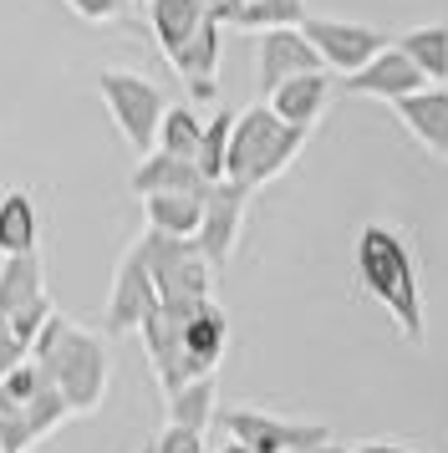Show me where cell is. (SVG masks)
I'll return each instance as SVG.
<instances>
[{
	"mask_svg": "<svg viewBox=\"0 0 448 453\" xmlns=\"http://www.w3.org/2000/svg\"><path fill=\"white\" fill-rule=\"evenodd\" d=\"M357 280L377 306L398 321L403 342L423 347L428 342V311H423V275H418V255L398 229L367 225L357 234Z\"/></svg>",
	"mask_w": 448,
	"mask_h": 453,
	"instance_id": "cell-1",
	"label": "cell"
},
{
	"mask_svg": "<svg viewBox=\"0 0 448 453\" xmlns=\"http://www.w3.org/2000/svg\"><path fill=\"white\" fill-rule=\"evenodd\" d=\"M31 362L46 367V377L57 382L61 403L72 418H92L107 403V382H112V362H107V336L92 326H77L51 311V321L36 331L31 342Z\"/></svg>",
	"mask_w": 448,
	"mask_h": 453,
	"instance_id": "cell-2",
	"label": "cell"
},
{
	"mask_svg": "<svg viewBox=\"0 0 448 453\" xmlns=\"http://www.w3.org/2000/svg\"><path fill=\"white\" fill-rule=\"evenodd\" d=\"M311 127H290L285 118H275L270 103H255L235 112V133H229V158H224V179L240 188H265L275 184L285 168L301 158Z\"/></svg>",
	"mask_w": 448,
	"mask_h": 453,
	"instance_id": "cell-3",
	"label": "cell"
},
{
	"mask_svg": "<svg viewBox=\"0 0 448 453\" xmlns=\"http://www.w3.org/2000/svg\"><path fill=\"white\" fill-rule=\"evenodd\" d=\"M66 418H72V412H66L57 382L46 377L41 362L26 357L16 372L0 377V449L5 453H31L41 438H51Z\"/></svg>",
	"mask_w": 448,
	"mask_h": 453,
	"instance_id": "cell-4",
	"label": "cell"
},
{
	"mask_svg": "<svg viewBox=\"0 0 448 453\" xmlns=\"http://www.w3.org/2000/svg\"><path fill=\"white\" fill-rule=\"evenodd\" d=\"M97 92L107 112H112V123H118L122 143L133 148V153H153L158 148V123L168 103H163V87L148 82L143 72H127V66H102L97 72Z\"/></svg>",
	"mask_w": 448,
	"mask_h": 453,
	"instance_id": "cell-5",
	"label": "cell"
},
{
	"mask_svg": "<svg viewBox=\"0 0 448 453\" xmlns=\"http://www.w3.org/2000/svg\"><path fill=\"white\" fill-rule=\"evenodd\" d=\"M138 255H143V265H148V275H153V286H158V301H204L214 290V265L183 234L148 229L138 240Z\"/></svg>",
	"mask_w": 448,
	"mask_h": 453,
	"instance_id": "cell-6",
	"label": "cell"
},
{
	"mask_svg": "<svg viewBox=\"0 0 448 453\" xmlns=\"http://www.w3.org/2000/svg\"><path fill=\"white\" fill-rule=\"evenodd\" d=\"M51 290H46V270L41 255H0V321L16 331L31 347L36 331L51 321Z\"/></svg>",
	"mask_w": 448,
	"mask_h": 453,
	"instance_id": "cell-7",
	"label": "cell"
},
{
	"mask_svg": "<svg viewBox=\"0 0 448 453\" xmlns=\"http://www.w3.org/2000/svg\"><path fill=\"white\" fill-rule=\"evenodd\" d=\"M214 418L250 453H316L321 443H331V433L321 423H290V418H275L265 408H229V412H214Z\"/></svg>",
	"mask_w": 448,
	"mask_h": 453,
	"instance_id": "cell-8",
	"label": "cell"
},
{
	"mask_svg": "<svg viewBox=\"0 0 448 453\" xmlns=\"http://www.w3.org/2000/svg\"><path fill=\"white\" fill-rule=\"evenodd\" d=\"M305 42L321 51L326 72H342V77H351L357 66H367L382 46H392V36L387 31H377V26H362V21H331V16H305L301 21Z\"/></svg>",
	"mask_w": 448,
	"mask_h": 453,
	"instance_id": "cell-9",
	"label": "cell"
},
{
	"mask_svg": "<svg viewBox=\"0 0 448 453\" xmlns=\"http://www.w3.org/2000/svg\"><path fill=\"white\" fill-rule=\"evenodd\" d=\"M153 311H158V286H153V275H148L138 245H133L127 255H122L118 275H112V290H107L102 336H127V331H138Z\"/></svg>",
	"mask_w": 448,
	"mask_h": 453,
	"instance_id": "cell-10",
	"label": "cell"
},
{
	"mask_svg": "<svg viewBox=\"0 0 448 453\" xmlns=\"http://www.w3.org/2000/svg\"><path fill=\"white\" fill-rule=\"evenodd\" d=\"M174 306H179V342H183L189 377H214V367L224 362V347H229V316L220 311L214 296L174 301Z\"/></svg>",
	"mask_w": 448,
	"mask_h": 453,
	"instance_id": "cell-11",
	"label": "cell"
},
{
	"mask_svg": "<svg viewBox=\"0 0 448 453\" xmlns=\"http://www.w3.org/2000/svg\"><path fill=\"white\" fill-rule=\"evenodd\" d=\"M244 204H250V188L229 184V179H220V184L204 188V219H199L194 245L204 250V260H209L214 270L229 265V255H235V245H240Z\"/></svg>",
	"mask_w": 448,
	"mask_h": 453,
	"instance_id": "cell-12",
	"label": "cell"
},
{
	"mask_svg": "<svg viewBox=\"0 0 448 453\" xmlns=\"http://www.w3.org/2000/svg\"><path fill=\"white\" fill-rule=\"evenodd\" d=\"M301 72H326L321 51L305 42L301 26H281V31H255V77L260 92L270 97L281 82L301 77Z\"/></svg>",
	"mask_w": 448,
	"mask_h": 453,
	"instance_id": "cell-13",
	"label": "cell"
},
{
	"mask_svg": "<svg viewBox=\"0 0 448 453\" xmlns=\"http://www.w3.org/2000/svg\"><path fill=\"white\" fill-rule=\"evenodd\" d=\"M423 82V72L407 62L403 51H398V42L382 46L377 57L367 66H357L351 77H342V92L346 97H382V103H398V97H407V92H418Z\"/></svg>",
	"mask_w": 448,
	"mask_h": 453,
	"instance_id": "cell-14",
	"label": "cell"
},
{
	"mask_svg": "<svg viewBox=\"0 0 448 453\" xmlns=\"http://www.w3.org/2000/svg\"><path fill=\"white\" fill-rule=\"evenodd\" d=\"M392 112L403 118V127L418 138V143L433 153V158H448V87H418L392 103Z\"/></svg>",
	"mask_w": 448,
	"mask_h": 453,
	"instance_id": "cell-15",
	"label": "cell"
},
{
	"mask_svg": "<svg viewBox=\"0 0 448 453\" xmlns=\"http://www.w3.org/2000/svg\"><path fill=\"white\" fill-rule=\"evenodd\" d=\"M133 194L138 199H148V194H204L209 188V179L199 173V164L194 158H174V153H163V148H153V153H143L138 168H133Z\"/></svg>",
	"mask_w": 448,
	"mask_h": 453,
	"instance_id": "cell-16",
	"label": "cell"
},
{
	"mask_svg": "<svg viewBox=\"0 0 448 453\" xmlns=\"http://www.w3.org/2000/svg\"><path fill=\"white\" fill-rule=\"evenodd\" d=\"M331 72H301V77H290L281 82L265 103L275 107V118H285L290 127H316L321 123L326 103H331Z\"/></svg>",
	"mask_w": 448,
	"mask_h": 453,
	"instance_id": "cell-17",
	"label": "cell"
},
{
	"mask_svg": "<svg viewBox=\"0 0 448 453\" xmlns=\"http://www.w3.org/2000/svg\"><path fill=\"white\" fill-rule=\"evenodd\" d=\"M143 11H148V31H153V42H158L163 57H174L209 21V5L204 0H143Z\"/></svg>",
	"mask_w": 448,
	"mask_h": 453,
	"instance_id": "cell-18",
	"label": "cell"
},
{
	"mask_svg": "<svg viewBox=\"0 0 448 453\" xmlns=\"http://www.w3.org/2000/svg\"><path fill=\"white\" fill-rule=\"evenodd\" d=\"M41 245V214L31 188L0 194V255H36Z\"/></svg>",
	"mask_w": 448,
	"mask_h": 453,
	"instance_id": "cell-19",
	"label": "cell"
},
{
	"mask_svg": "<svg viewBox=\"0 0 448 453\" xmlns=\"http://www.w3.org/2000/svg\"><path fill=\"white\" fill-rule=\"evenodd\" d=\"M220 42H224V26L220 21H204L199 31H194V36L168 57V66L183 77V87H189V82H214V77H220V57H224Z\"/></svg>",
	"mask_w": 448,
	"mask_h": 453,
	"instance_id": "cell-20",
	"label": "cell"
},
{
	"mask_svg": "<svg viewBox=\"0 0 448 453\" xmlns=\"http://www.w3.org/2000/svg\"><path fill=\"white\" fill-rule=\"evenodd\" d=\"M398 51H403L407 62L423 72V82L444 87L448 82V26H413L403 36H392Z\"/></svg>",
	"mask_w": 448,
	"mask_h": 453,
	"instance_id": "cell-21",
	"label": "cell"
},
{
	"mask_svg": "<svg viewBox=\"0 0 448 453\" xmlns=\"http://www.w3.org/2000/svg\"><path fill=\"white\" fill-rule=\"evenodd\" d=\"M143 214H148V229L194 240L199 234V219H204V194H148L143 199Z\"/></svg>",
	"mask_w": 448,
	"mask_h": 453,
	"instance_id": "cell-22",
	"label": "cell"
},
{
	"mask_svg": "<svg viewBox=\"0 0 448 453\" xmlns=\"http://www.w3.org/2000/svg\"><path fill=\"white\" fill-rule=\"evenodd\" d=\"M168 403V423H179V428H209L214 423V403H220V388H214V377H194V382H183L179 392H168L163 397Z\"/></svg>",
	"mask_w": 448,
	"mask_h": 453,
	"instance_id": "cell-23",
	"label": "cell"
},
{
	"mask_svg": "<svg viewBox=\"0 0 448 453\" xmlns=\"http://www.w3.org/2000/svg\"><path fill=\"white\" fill-rule=\"evenodd\" d=\"M311 11L305 0H244L235 26L240 31H281V26H301Z\"/></svg>",
	"mask_w": 448,
	"mask_h": 453,
	"instance_id": "cell-24",
	"label": "cell"
},
{
	"mask_svg": "<svg viewBox=\"0 0 448 453\" xmlns=\"http://www.w3.org/2000/svg\"><path fill=\"white\" fill-rule=\"evenodd\" d=\"M199 138H204V118L194 107H168L158 123V148L174 153V158H194L199 153Z\"/></svg>",
	"mask_w": 448,
	"mask_h": 453,
	"instance_id": "cell-25",
	"label": "cell"
},
{
	"mask_svg": "<svg viewBox=\"0 0 448 453\" xmlns=\"http://www.w3.org/2000/svg\"><path fill=\"white\" fill-rule=\"evenodd\" d=\"M229 133H235V112H214V118H204V138H199V153H194V164L209 184H220L224 179V158H229Z\"/></svg>",
	"mask_w": 448,
	"mask_h": 453,
	"instance_id": "cell-26",
	"label": "cell"
},
{
	"mask_svg": "<svg viewBox=\"0 0 448 453\" xmlns=\"http://www.w3.org/2000/svg\"><path fill=\"white\" fill-rule=\"evenodd\" d=\"M72 16H81V21L92 26H107V21H122V5H133V0H61Z\"/></svg>",
	"mask_w": 448,
	"mask_h": 453,
	"instance_id": "cell-27",
	"label": "cell"
},
{
	"mask_svg": "<svg viewBox=\"0 0 448 453\" xmlns=\"http://www.w3.org/2000/svg\"><path fill=\"white\" fill-rule=\"evenodd\" d=\"M158 453H209L204 449V433L199 428H179V423H163V433L153 438Z\"/></svg>",
	"mask_w": 448,
	"mask_h": 453,
	"instance_id": "cell-28",
	"label": "cell"
},
{
	"mask_svg": "<svg viewBox=\"0 0 448 453\" xmlns=\"http://www.w3.org/2000/svg\"><path fill=\"white\" fill-rule=\"evenodd\" d=\"M26 357H31V347H26V342H20L5 321H0V377H5V372H16Z\"/></svg>",
	"mask_w": 448,
	"mask_h": 453,
	"instance_id": "cell-29",
	"label": "cell"
},
{
	"mask_svg": "<svg viewBox=\"0 0 448 453\" xmlns=\"http://www.w3.org/2000/svg\"><path fill=\"white\" fill-rule=\"evenodd\" d=\"M316 453H413L403 443H357V449H336V443H321Z\"/></svg>",
	"mask_w": 448,
	"mask_h": 453,
	"instance_id": "cell-30",
	"label": "cell"
},
{
	"mask_svg": "<svg viewBox=\"0 0 448 453\" xmlns=\"http://www.w3.org/2000/svg\"><path fill=\"white\" fill-rule=\"evenodd\" d=\"M204 5H209V21L235 26V16H240V5H244V0H204Z\"/></svg>",
	"mask_w": 448,
	"mask_h": 453,
	"instance_id": "cell-31",
	"label": "cell"
},
{
	"mask_svg": "<svg viewBox=\"0 0 448 453\" xmlns=\"http://www.w3.org/2000/svg\"><path fill=\"white\" fill-rule=\"evenodd\" d=\"M214 92H220V82H189V97L194 103H214Z\"/></svg>",
	"mask_w": 448,
	"mask_h": 453,
	"instance_id": "cell-32",
	"label": "cell"
},
{
	"mask_svg": "<svg viewBox=\"0 0 448 453\" xmlns=\"http://www.w3.org/2000/svg\"><path fill=\"white\" fill-rule=\"evenodd\" d=\"M209 453H250V449H244L240 438H229V443H220V449H209Z\"/></svg>",
	"mask_w": 448,
	"mask_h": 453,
	"instance_id": "cell-33",
	"label": "cell"
},
{
	"mask_svg": "<svg viewBox=\"0 0 448 453\" xmlns=\"http://www.w3.org/2000/svg\"><path fill=\"white\" fill-rule=\"evenodd\" d=\"M138 453H158V443H143V449Z\"/></svg>",
	"mask_w": 448,
	"mask_h": 453,
	"instance_id": "cell-34",
	"label": "cell"
},
{
	"mask_svg": "<svg viewBox=\"0 0 448 453\" xmlns=\"http://www.w3.org/2000/svg\"><path fill=\"white\" fill-rule=\"evenodd\" d=\"M133 5H143V0H133Z\"/></svg>",
	"mask_w": 448,
	"mask_h": 453,
	"instance_id": "cell-35",
	"label": "cell"
},
{
	"mask_svg": "<svg viewBox=\"0 0 448 453\" xmlns=\"http://www.w3.org/2000/svg\"><path fill=\"white\" fill-rule=\"evenodd\" d=\"M0 453H5V449H0Z\"/></svg>",
	"mask_w": 448,
	"mask_h": 453,
	"instance_id": "cell-36",
	"label": "cell"
}]
</instances>
